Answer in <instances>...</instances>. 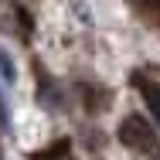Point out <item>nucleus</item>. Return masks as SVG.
<instances>
[{
  "label": "nucleus",
  "instance_id": "nucleus-1",
  "mask_svg": "<svg viewBox=\"0 0 160 160\" xmlns=\"http://www.w3.org/2000/svg\"><path fill=\"white\" fill-rule=\"evenodd\" d=\"M119 140L126 143L129 150H140V153H147V157H157L160 153L157 129L150 126L140 112H133V116H126V119L119 123Z\"/></svg>",
  "mask_w": 160,
  "mask_h": 160
},
{
  "label": "nucleus",
  "instance_id": "nucleus-3",
  "mask_svg": "<svg viewBox=\"0 0 160 160\" xmlns=\"http://www.w3.org/2000/svg\"><path fill=\"white\" fill-rule=\"evenodd\" d=\"M0 82L3 85H14L17 82V65H14V58H10V51L0 44Z\"/></svg>",
  "mask_w": 160,
  "mask_h": 160
},
{
  "label": "nucleus",
  "instance_id": "nucleus-4",
  "mask_svg": "<svg viewBox=\"0 0 160 160\" xmlns=\"http://www.w3.org/2000/svg\"><path fill=\"white\" fill-rule=\"evenodd\" d=\"M0 129H10V116H7V102H3V92H0Z\"/></svg>",
  "mask_w": 160,
  "mask_h": 160
},
{
  "label": "nucleus",
  "instance_id": "nucleus-5",
  "mask_svg": "<svg viewBox=\"0 0 160 160\" xmlns=\"http://www.w3.org/2000/svg\"><path fill=\"white\" fill-rule=\"evenodd\" d=\"M62 160H68V157H65V153H62Z\"/></svg>",
  "mask_w": 160,
  "mask_h": 160
},
{
  "label": "nucleus",
  "instance_id": "nucleus-2",
  "mask_svg": "<svg viewBox=\"0 0 160 160\" xmlns=\"http://www.w3.org/2000/svg\"><path fill=\"white\" fill-rule=\"evenodd\" d=\"M133 85H136V89L143 92V99H147V106H150V109H153V112L160 116V85H153V82H147L143 75H133Z\"/></svg>",
  "mask_w": 160,
  "mask_h": 160
}]
</instances>
